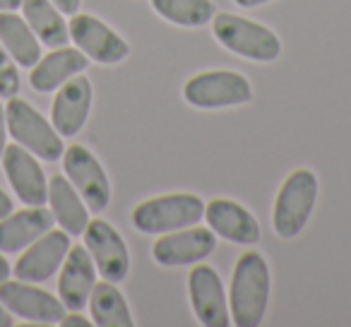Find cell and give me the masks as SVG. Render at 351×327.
Wrapping results in <instances>:
<instances>
[{"label":"cell","mask_w":351,"mask_h":327,"mask_svg":"<svg viewBox=\"0 0 351 327\" xmlns=\"http://www.w3.org/2000/svg\"><path fill=\"white\" fill-rule=\"evenodd\" d=\"M269 265L263 253L245 250L234 265L229 287V313L231 322L239 327H258L269 303Z\"/></svg>","instance_id":"cell-1"},{"label":"cell","mask_w":351,"mask_h":327,"mask_svg":"<svg viewBox=\"0 0 351 327\" xmlns=\"http://www.w3.org/2000/svg\"><path fill=\"white\" fill-rule=\"evenodd\" d=\"M212 34L226 51L255 63H272L282 56V41L269 27L231 12L212 17Z\"/></svg>","instance_id":"cell-2"},{"label":"cell","mask_w":351,"mask_h":327,"mask_svg":"<svg viewBox=\"0 0 351 327\" xmlns=\"http://www.w3.org/2000/svg\"><path fill=\"white\" fill-rule=\"evenodd\" d=\"M317 200V178L311 169H296L284 178L272 210V229L279 239L291 241L303 231Z\"/></svg>","instance_id":"cell-3"},{"label":"cell","mask_w":351,"mask_h":327,"mask_svg":"<svg viewBox=\"0 0 351 327\" xmlns=\"http://www.w3.org/2000/svg\"><path fill=\"white\" fill-rule=\"evenodd\" d=\"M205 217V202L193 193L149 197L132 210V224L142 234H171L195 226Z\"/></svg>","instance_id":"cell-4"},{"label":"cell","mask_w":351,"mask_h":327,"mask_svg":"<svg viewBox=\"0 0 351 327\" xmlns=\"http://www.w3.org/2000/svg\"><path fill=\"white\" fill-rule=\"evenodd\" d=\"M5 121L8 132L15 137L17 145L29 149L32 154L41 156L46 161H56L63 156L65 147L60 132L29 101L12 97L5 104Z\"/></svg>","instance_id":"cell-5"},{"label":"cell","mask_w":351,"mask_h":327,"mask_svg":"<svg viewBox=\"0 0 351 327\" xmlns=\"http://www.w3.org/2000/svg\"><path fill=\"white\" fill-rule=\"evenodd\" d=\"M183 97L195 108H229L253 99L248 77L234 70H207L193 75L183 87Z\"/></svg>","instance_id":"cell-6"},{"label":"cell","mask_w":351,"mask_h":327,"mask_svg":"<svg viewBox=\"0 0 351 327\" xmlns=\"http://www.w3.org/2000/svg\"><path fill=\"white\" fill-rule=\"evenodd\" d=\"M63 169L89 212H104L111 202V183L101 161L82 145H70L63 152Z\"/></svg>","instance_id":"cell-7"},{"label":"cell","mask_w":351,"mask_h":327,"mask_svg":"<svg viewBox=\"0 0 351 327\" xmlns=\"http://www.w3.org/2000/svg\"><path fill=\"white\" fill-rule=\"evenodd\" d=\"M68 32L75 46L94 63L116 65L125 60L128 53H130L128 41L94 15H77L75 12L68 25Z\"/></svg>","instance_id":"cell-8"},{"label":"cell","mask_w":351,"mask_h":327,"mask_svg":"<svg viewBox=\"0 0 351 327\" xmlns=\"http://www.w3.org/2000/svg\"><path fill=\"white\" fill-rule=\"evenodd\" d=\"M188 293H191V306L197 322L205 327H229V296L224 293L219 274L212 265L195 263V267L188 274Z\"/></svg>","instance_id":"cell-9"},{"label":"cell","mask_w":351,"mask_h":327,"mask_svg":"<svg viewBox=\"0 0 351 327\" xmlns=\"http://www.w3.org/2000/svg\"><path fill=\"white\" fill-rule=\"evenodd\" d=\"M217 248V236L205 226H188V229L161 234L152 245V258L161 267H183L210 258Z\"/></svg>","instance_id":"cell-10"},{"label":"cell","mask_w":351,"mask_h":327,"mask_svg":"<svg viewBox=\"0 0 351 327\" xmlns=\"http://www.w3.org/2000/svg\"><path fill=\"white\" fill-rule=\"evenodd\" d=\"M84 245L92 255L97 272L104 279L118 284L130 272V253L123 236L104 219H89L84 229Z\"/></svg>","instance_id":"cell-11"},{"label":"cell","mask_w":351,"mask_h":327,"mask_svg":"<svg viewBox=\"0 0 351 327\" xmlns=\"http://www.w3.org/2000/svg\"><path fill=\"white\" fill-rule=\"evenodd\" d=\"M0 303L12 313L29 322L39 325H56L63 320L65 306L60 298L51 296L49 291L34 287L32 282H0Z\"/></svg>","instance_id":"cell-12"},{"label":"cell","mask_w":351,"mask_h":327,"mask_svg":"<svg viewBox=\"0 0 351 327\" xmlns=\"http://www.w3.org/2000/svg\"><path fill=\"white\" fill-rule=\"evenodd\" d=\"M0 161H3V169H5V176L10 181L12 191L25 205L36 207L49 200L46 173L29 149H25L22 145H5Z\"/></svg>","instance_id":"cell-13"},{"label":"cell","mask_w":351,"mask_h":327,"mask_svg":"<svg viewBox=\"0 0 351 327\" xmlns=\"http://www.w3.org/2000/svg\"><path fill=\"white\" fill-rule=\"evenodd\" d=\"M70 250V234L68 231H53L49 229L44 236L29 243L20 260L15 265V277L22 282L41 284L51 279L58 267L63 265L65 255Z\"/></svg>","instance_id":"cell-14"},{"label":"cell","mask_w":351,"mask_h":327,"mask_svg":"<svg viewBox=\"0 0 351 327\" xmlns=\"http://www.w3.org/2000/svg\"><path fill=\"white\" fill-rule=\"evenodd\" d=\"M92 82L84 75H75L58 87L51 106V123L60 137H75L84 128L92 111Z\"/></svg>","instance_id":"cell-15"},{"label":"cell","mask_w":351,"mask_h":327,"mask_svg":"<svg viewBox=\"0 0 351 327\" xmlns=\"http://www.w3.org/2000/svg\"><path fill=\"white\" fill-rule=\"evenodd\" d=\"M94 284H97V265H94L87 245H70L58 277V296L63 306L70 311H82L87 306Z\"/></svg>","instance_id":"cell-16"},{"label":"cell","mask_w":351,"mask_h":327,"mask_svg":"<svg viewBox=\"0 0 351 327\" xmlns=\"http://www.w3.org/2000/svg\"><path fill=\"white\" fill-rule=\"evenodd\" d=\"M205 219L215 236L239 245H253L260 241V224L243 205L229 197H215L205 205Z\"/></svg>","instance_id":"cell-17"},{"label":"cell","mask_w":351,"mask_h":327,"mask_svg":"<svg viewBox=\"0 0 351 327\" xmlns=\"http://www.w3.org/2000/svg\"><path fill=\"white\" fill-rule=\"evenodd\" d=\"M53 212L44 210V205L27 207L15 215H8L0 219V253H17L34 243L39 236L53 226Z\"/></svg>","instance_id":"cell-18"},{"label":"cell","mask_w":351,"mask_h":327,"mask_svg":"<svg viewBox=\"0 0 351 327\" xmlns=\"http://www.w3.org/2000/svg\"><path fill=\"white\" fill-rule=\"evenodd\" d=\"M89 65V58L80 49H68V46H60L53 49L49 56L39 58V63L32 68L29 82L36 92L46 94L58 89L63 82H68L70 77L84 73Z\"/></svg>","instance_id":"cell-19"},{"label":"cell","mask_w":351,"mask_h":327,"mask_svg":"<svg viewBox=\"0 0 351 327\" xmlns=\"http://www.w3.org/2000/svg\"><path fill=\"white\" fill-rule=\"evenodd\" d=\"M49 202L53 219L60 224V229L68 231L70 236L84 234L89 224V207L84 205V200L68 181V176L56 173L49 181Z\"/></svg>","instance_id":"cell-20"},{"label":"cell","mask_w":351,"mask_h":327,"mask_svg":"<svg viewBox=\"0 0 351 327\" xmlns=\"http://www.w3.org/2000/svg\"><path fill=\"white\" fill-rule=\"evenodd\" d=\"M0 44L22 68H34L41 58V41L12 10H0Z\"/></svg>","instance_id":"cell-21"},{"label":"cell","mask_w":351,"mask_h":327,"mask_svg":"<svg viewBox=\"0 0 351 327\" xmlns=\"http://www.w3.org/2000/svg\"><path fill=\"white\" fill-rule=\"evenodd\" d=\"M22 12H25L27 25L32 27V32L41 44L51 46V49L68 46V25L63 20V12L51 0H22Z\"/></svg>","instance_id":"cell-22"},{"label":"cell","mask_w":351,"mask_h":327,"mask_svg":"<svg viewBox=\"0 0 351 327\" xmlns=\"http://www.w3.org/2000/svg\"><path fill=\"white\" fill-rule=\"evenodd\" d=\"M89 313H92V322L99 327H132V315L128 308L123 293L118 287L108 279L97 282L89 293Z\"/></svg>","instance_id":"cell-23"},{"label":"cell","mask_w":351,"mask_h":327,"mask_svg":"<svg viewBox=\"0 0 351 327\" xmlns=\"http://www.w3.org/2000/svg\"><path fill=\"white\" fill-rule=\"evenodd\" d=\"M152 8L159 17L176 27H202L215 17L212 0H152Z\"/></svg>","instance_id":"cell-24"},{"label":"cell","mask_w":351,"mask_h":327,"mask_svg":"<svg viewBox=\"0 0 351 327\" xmlns=\"http://www.w3.org/2000/svg\"><path fill=\"white\" fill-rule=\"evenodd\" d=\"M20 92V75H17V68L12 63L3 65L0 68V97L12 99Z\"/></svg>","instance_id":"cell-25"},{"label":"cell","mask_w":351,"mask_h":327,"mask_svg":"<svg viewBox=\"0 0 351 327\" xmlns=\"http://www.w3.org/2000/svg\"><path fill=\"white\" fill-rule=\"evenodd\" d=\"M60 325L63 327H89L92 325V320H87L84 315H77V311H73V315H63Z\"/></svg>","instance_id":"cell-26"},{"label":"cell","mask_w":351,"mask_h":327,"mask_svg":"<svg viewBox=\"0 0 351 327\" xmlns=\"http://www.w3.org/2000/svg\"><path fill=\"white\" fill-rule=\"evenodd\" d=\"M51 3H53L63 15H75V12L80 10V3H82V0H51Z\"/></svg>","instance_id":"cell-27"},{"label":"cell","mask_w":351,"mask_h":327,"mask_svg":"<svg viewBox=\"0 0 351 327\" xmlns=\"http://www.w3.org/2000/svg\"><path fill=\"white\" fill-rule=\"evenodd\" d=\"M5 137H8V121H5V106L0 104V159L5 152Z\"/></svg>","instance_id":"cell-28"},{"label":"cell","mask_w":351,"mask_h":327,"mask_svg":"<svg viewBox=\"0 0 351 327\" xmlns=\"http://www.w3.org/2000/svg\"><path fill=\"white\" fill-rule=\"evenodd\" d=\"M10 212H12V200H10V195L0 188V219H3V217H8Z\"/></svg>","instance_id":"cell-29"},{"label":"cell","mask_w":351,"mask_h":327,"mask_svg":"<svg viewBox=\"0 0 351 327\" xmlns=\"http://www.w3.org/2000/svg\"><path fill=\"white\" fill-rule=\"evenodd\" d=\"M12 325V315L3 303H0V327H10Z\"/></svg>","instance_id":"cell-30"},{"label":"cell","mask_w":351,"mask_h":327,"mask_svg":"<svg viewBox=\"0 0 351 327\" xmlns=\"http://www.w3.org/2000/svg\"><path fill=\"white\" fill-rule=\"evenodd\" d=\"M8 277H10V265H8V260L0 255V282H5Z\"/></svg>","instance_id":"cell-31"},{"label":"cell","mask_w":351,"mask_h":327,"mask_svg":"<svg viewBox=\"0 0 351 327\" xmlns=\"http://www.w3.org/2000/svg\"><path fill=\"white\" fill-rule=\"evenodd\" d=\"M22 5V0H0V10H17Z\"/></svg>","instance_id":"cell-32"},{"label":"cell","mask_w":351,"mask_h":327,"mask_svg":"<svg viewBox=\"0 0 351 327\" xmlns=\"http://www.w3.org/2000/svg\"><path fill=\"white\" fill-rule=\"evenodd\" d=\"M241 8H260L265 5V3H269V0H236Z\"/></svg>","instance_id":"cell-33"},{"label":"cell","mask_w":351,"mask_h":327,"mask_svg":"<svg viewBox=\"0 0 351 327\" xmlns=\"http://www.w3.org/2000/svg\"><path fill=\"white\" fill-rule=\"evenodd\" d=\"M8 63H12V58H10V53L3 49V44H0V68H3V65H8Z\"/></svg>","instance_id":"cell-34"}]
</instances>
